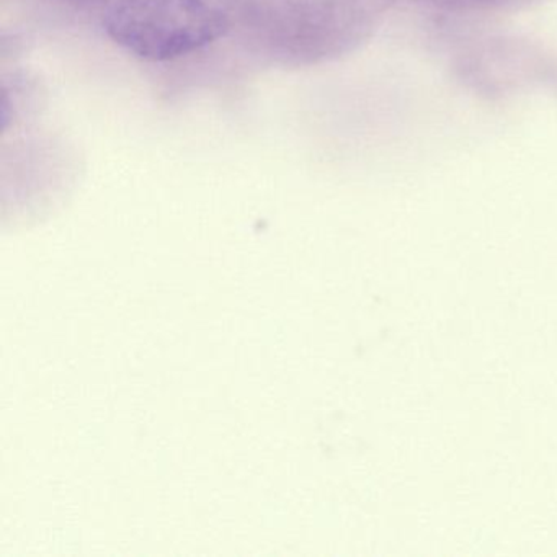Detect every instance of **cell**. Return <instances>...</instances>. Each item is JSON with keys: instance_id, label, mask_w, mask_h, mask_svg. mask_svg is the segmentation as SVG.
<instances>
[{"instance_id": "cell-1", "label": "cell", "mask_w": 557, "mask_h": 557, "mask_svg": "<svg viewBox=\"0 0 557 557\" xmlns=\"http://www.w3.org/2000/svg\"><path fill=\"white\" fill-rule=\"evenodd\" d=\"M226 14L207 0H122L103 17L107 37L146 61L187 57L226 35Z\"/></svg>"}]
</instances>
